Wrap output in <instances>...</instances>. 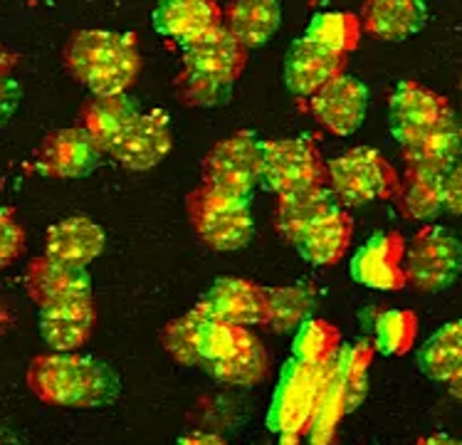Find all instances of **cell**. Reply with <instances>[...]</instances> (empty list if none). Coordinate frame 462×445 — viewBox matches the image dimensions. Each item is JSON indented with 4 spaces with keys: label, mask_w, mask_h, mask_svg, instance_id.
Returning <instances> with one entry per match:
<instances>
[{
    "label": "cell",
    "mask_w": 462,
    "mask_h": 445,
    "mask_svg": "<svg viewBox=\"0 0 462 445\" xmlns=\"http://www.w3.org/2000/svg\"><path fill=\"white\" fill-rule=\"evenodd\" d=\"M28 386L50 406L97 408L119 396V376L112 366L75 351L35 357L28 369Z\"/></svg>",
    "instance_id": "6da1fadb"
},
{
    "label": "cell",
    "mask_w": 462,
    "mask_h": 445,
    "mask_svg": "<svg viewBox=\"0 0 462 445\" xmlns=\"http://www.w3.org/2000/svg\"><path fill=\"white\" fill-rule=\"evenodd\" d=\"M65 67L92 95H124L142 75V55L132 32L77 30L62 52Z\"/></svg>",
    "instance_id": "7a4b0ae2"
},
{
    "label": "cell",
    "mask_w": 462,
    "mask_h": 445,
    "mask_svg": "<svg viewBox=\"0 0 462 445\" xmlns=\"http://www.w3.org/2000/svg\"><path fill=\"white\" fill-rule=\"evenodd\" d=\"M186 210L193 230L210 250H240L255 236V218L243 196L200 183L189 193Z\"/></svg>",
    "instance_id": "3957f363"
},
{
    "label": "cell",
    "mask_w": 462,
    "mask_h": 445,
    "mask_svg": "<svg viewBox=\"0 0 462 445\" xmlns=\"http://www.w3.org/2000/svg\"><path fill=\"white\" fill-rule=\"evenodd\" d=\"M327 186L339 206L359 209L376 200H393L398 190V173L388 159L371 146H356L327 163Z\"/></svg>",
    "instance_id": "277c9868"
},
{
    "label": "cell",
    "mask_w": 462,
    "mask_h": 445,
    "mask_svg": "<svg viewBox=\"0 0 462 445\" xmlns=\"http://www.w3.org/2000/svg\"><path fill=\"white\" fill-rule=\"evenodd\" d=\"M462 273V243L443 226L425 223L406 250V280L418 292H440Z\"/></svg>",
    "instance_id": "5b68a950"
},
{
    "label": "cell",
    "mask_w": 462,
    "mask_h": 445,
    "mask_svg": "<svg viewBox=\"0 0 462 445\" xmlns=\"http://www.w3.org/2000/svg\"><path fill=\"white\" fill-rule=\"evenodd\" d=\"M327 162L310 139H277L263 142V181L277 196L294 190L327 186Z\"/></svg>",
    "instance_id": "8992f818"
},
{
    "label": "cell",
    "mask_w": 462,
    "mask_h": 445,
    "mask_svg": "<svg viewBox=\"0 0 462 445\" xmlns=\"http://www.w3.org/2000/svg\"><path fill=\"white\" fill-rule=\"evenodd\" d=\"M200 173L206 186L247 199L263 176V142L250 132L227 136L206 153Z\"/></svg>",
    "instance_id": "52a82bcc"
},
{
    "label": "cell",
    "mask_w": 462,
    "mask_h": 445,
    "mask_svg": "<svg viewBox=\"0 0 462 445\" xmlns=\"http://www.w3.org/2000/svg\"><path fill=\"white\" fill-rule=\"evenodd\" d=\"M331 376V366H310L292 361L274 394L270 408V428L282 436H300L317 411L321 391Z\"/></svg>",
    "instance_id": "ba28073f"
},
{
    "label": "cell",
    "mask_w": 462,
    "mask_h": 445,
    "mask_svg": "<svg viewBox=\"0 0 462 445\" xmlns=\"http://www.w3.org/2000/svg\"><path fill=\"white\" fill-rule=\"evenodd\" d=\"M406 250V237L398 230H383L371 236L351 257V280L378 292L403 290L408 284Z\"/></svg>",
    "instance_id": "9c48e42d"
},
{
    "label": "cell",
    "mask_w": 462,
    "mask_h": 445,
    "mask_svg": "<svg viewBox=\"0 0 462 445\" xmlns=\"http://www.w3.org/2000/svg\"><path fill=\"white\" fill-rule=\"evenodd\" d=\"M453 116L448 99L420 82L403 79L388 97V129L401 146Z\"/></svg>",
    "instance_id": "30bf717a"
},
{
    "label": "cell",
    "mask_w": 462,
    "mask_h": 445,
    "mask_svg": "<svg viewBox=\"0 0 462 445\" xmlns=\"http://www.w3.org/2000/svg\"><path fill=\"white\" fill-rule=\"evenodd\" d=\"M104 152L82 126L50 132L35 152V169L50 179H82L99 166Z\"/></svg>",
    "instance_id": "8fae6325"
},
{
    "label": "cell",
    "mask_w": 462,
    "mask_h": 445,
    "mask_svg": "<svg viewBox=\"0 0 462 445\" xmlns=\"http://www.w3.org/2000/svg\"><path fill=\"white\" fill-rule=\"evenodd\" d=\"M173 146L171 119L163 109L142 112L114 142L109 156L129 171H149L169 156Z\"/></svg>",
    "instance_id": "7c38bea8"
},
{
    "label": "cell",
    "mask_w": 462,
    "mask_h": 445,
    "mask_svg": "<svg viewBox=\"0 0 462 445\" xmlns=\"http://www.w3.org/2000/svg\"><path fill=\"white\" fill-rule=\"evenodd\" d=\"M368 109V89L356 77L339 75L310 97V112L334 136L359 132Z\"/></svg>",
    "instance_id": "4fadbf2b"
},
{
    "label": "cell",
    "mask_w": 462,
    "mask_h": 445,
    "mask_svg": "<svg viewBox=\"0 0 462 445\" xmlns=\"http://www.w3.org/2000/svg\"><path fill=\"white\" fill-rule=\"evenodd\" d=\"M210 317L237 327H255L270 320V290L245 277H220L200 302Z\"/></svg>",
    "instance_id": "5bb4252c"
},
{
    "label": "cell",
    "mask_w": 462,
    "mask_h": 445,
    "mask_svg": "<svg viewBox=\"0 0 462 445\" xmlns=\"http://www.w3.org/2000/svg\"><path fill=\"white\" fill-rule=\"evenodd\" d=\"M346 55L321 48L314 40L300 38L284 57V85L294 97L317 95L321 87L344 75Z\"/></svg>",
    "instance_id": "9a60e30c"
},
{
    "label": "cell",
    "mask_w": 462,
    "mask_h": 445,
    "mask_svg": "<svg viewBox=\"0 0 462 445\" xmlns=\"http://www.w3.org/2000/svg\"><path fill=\"white\" fill-rule=\"evenodd\" d=\"M40 334L55 351H77L85 347L97 327V304L92 294L40 307Z\"/></svg>",
    "instance_id": "2e32d148"
},
{
    "label": "cell",
    "mask_w": 462,
    "mask_h": 445,
    "mask_svg": "<svg viewBox=\"0 0 462 445\" xmlns=\"http://www.w3.org/2000/svg\"><path fill=\"white\" fill-rule=\"evenodd\" d=\"M152 23L159 35L186 48L223 25V8L217 0H161Z\"/></svg>",
    "instance_id": "e0dca14e"
},
{
    "label": "cell",
    "mask_w": 462,
    "mask_h": 445,
    "mask_svg": "<svg viewBox=\"0 0 462 445\" xmlns=\"http://www.w3.org/2000/svg\"><path fill=\"white\" fill-rule=\"evenodd\" d=\"M25 290L38 307H48L92 294V277L87 275L85 267L62 265L52 257L40 255L25 267Z\"/></svg>",
    "instance_id": "ac0fdd59"
},
{
    "label": "cell",
    "mask_w": 462,
    "mask_h": 445,
    "mask_svg": "<svg viewBox=\"0 0 462 445\" xmlns=\"http://www.w3.org/2000/svg\"><path fill=\"white\" fill-rule=\"evenodd\" d=\"M247 65V48L226 28L217 25L196 42L183 48V67L206 72L236 85Z\"/></svg>",
    "instance_id": "d6986e66"
},
{
    "label": "cell",
    "mask_w": 462,
    "mask_h": 445,
    "mask_svg": "<svg viewBox=\"0 0 462 445\" xmlns=\"http://www.w3.org/2000/svg\"><path fill=\"white\" fill-rule=\"evenodd\" d=\"M139 102L129 92L124 95H92L79 114L77 126H82L104 153H109L114 142L122 136L129 124L139 116Z\"/></svg>",
    "instance_id": "ffe728a7"
},
{
    "label": "cell",
    "mask_w": 462,
    "mask_h": 445,
    "mask_svg": "<svg viewBox=\"0 0 462 445\" xmlns=\"http://www.w3.org/2000/svg\"><path fill=\"white\" fill-rule=\"evenodd\" d=\"M104 230L87 216H75L55 223L45 237V255L62 263V265L87 267L102 255Z\"/></svg>",
    "instance_id": "44dd1931"
},
{
    "label": "cell",
    "mask_w": 462,
    "mask_h": 445,
    "mask_svg": "<svg viewBox=\"0 0 462 445\" xmlns=\"http://www.w3.org/2000/svg\"><path fill=\"white\" fill-rule=\"evenodd\" d=\"M354 237V220L344 206H334L297 237V250L311 265L329 267L344 260Z\"/></svg>",
    "instance_id": "7402d4cb"
},
{
    "label": "cell",
    "mask_w": 462,
    "mask_h": 445,
    "mask_svg": "<svg viewBox=\"0 0 462 445\" xmlns=\"http://www.w3.org/2000/svg\"><path fill=\"white\" fill-rule=\"evenodd\" d=\"M359 20L371 38L401 42L423 28L428 5L425 0H364Z\"/></svg>",
    "instance_id": "603a6c76"
},
{
    "label": "cell",
    "mask_w": 462,
    "mask_h": 445,
    "mask_svg": "<svg viewBox=\"0 0 462 445\" xmlns=\"http://www.w3.org/2000/svg\"><path fill=\"white\" fill-rule=\"evenodd\" d=\"M401 156L406 166L448 173L462 156V124L455 119H445L430 132L420 134L418 139L401 146Z\"/></svg>",
    "instance_id": "cb8c5ba5"
},
{
    "label": "cell",
    "mask_w": 462,
    "mask_h": 445,
    "mask_svg": "<svg viewBox=\"0 0 462 445\" xmlns=\"http://www.w3.org/2000/svg\"><path fill=\"white\" fill-rule=\"evenodd\" d=\"M282 23L280 0H230L223 10V25L247 50L263 48L274 38Z\"/></svg>",
    "instance_id": "d4e9b609"
},
{
    "label": "cell",
    "mask_w": 462,
    "mask_h": 445,
    "mask_svg": "<svg viewBox=\"0 0 462 445\" xmlns=\"http://www.w3.org/2000/svg\"><path fill=\"white\" fill-rule=\"evenodd\" d=\"M443 183L445 173L406 166V173L398 181V190L393 196L398 213L418 223L438 218V213L443 210Z\"/></svg>",
    "instance_id": "484cf974"
},
{
    "label": "cell",
    "mask_w": 462,
    "mask_h": 445,
    "mask_svg": "<svg viewBox=\"0 0 462 445\" xmlns=\"http://www.w3.org/2000/svg\"><path fill=\"white\" fill-rule=\"evenodd\" d=\"M339 206L329 186L321 189H307L294 190V193H282L277 196V209H274V227L280 237L287 243H297V237L302 236L304 230L314 223V220L324 216L327 210Z\"/></svg>",
    "instance_id": "4316f807"
},
{
    "label": "cell",
    "mask_w": 462,
    "mask_h": 445,
    "mask_svg": "<svg viewBox=\"0 0 462 445\" xmlns=\"http://www.w3.org/2000/svg\"><path fill=\"white\" fill-rule=\"evenodd\" d=\"M199 310V332H196V354H199V366H206V369H213L220 361L230 359L236 354L245 339L250 337L247 327H237V324L223 322V320H216L203 310V307H196Z\"/></svg>",
    "instance_id": "83f0119b"
},
{
    "label": "cell",
    "mask_w": 462,
    "mask_h": 445,
    "mask_svg": "<svg viewBox=\"0 0 462 445\" xmlns=\"http://www.w3.org/2000/svg\"><path fill=\"white\" fill-rule=\"evenodd\" d=\"M418 366L428 379L450 381L462 369V320L440 327L418 351Z\"/></svg>",
    "instance_id": "f1b7e54d"
},
{
    "label": "cell",
    "mask_w": 462,
    "mask_h": 445,
    "mask_svg": "<svg viewBox=\"0 0 462 445\" xmlns=\"http://www.w3.org/2000/svg\"><path fill=\"white\" fill-rule=\"evenodd\" d=\"M361 20L351 13H337V10H321L314 13L310 25L304 30V38L314 40L321 48L349 57L361 42Z\"/></svg>",
    "instance_id": "f546056e"
},
{
    "label": "cell",
    "mask_w": 462,
    "mask_h": 445,
    "mask_svg": "<svg viewBox=\"0 0 462 445\" xmlns=\"http://www.w3.org/2000/svg\"><path fill=\"white\" fill-rule=\"evenodd\" d=\"M217 381H223L227 386H253L263 384L270 376V354L263 347V341L255 334H250L245 344L230 357L220 361L213 369H208Z\"/></svg>",
    "instance_id": "4dcf8cb0"
},
{
    "label": "cell",
    "mask_w": 462,
    "mask_h": 445,
    "mask_svg": "<svg viewBox=\"0 0 462 445\" xmlns=\"http://www.w3.org/2000/svg\"><path fill=\"white\" fill-rule=\"evenodd\" d=\"M341 334L324 320H304L292 341V359L310 366H334L339 357Z\"/></svg>",
    "instance_id": "1f68e13d"
},
{
    "label": "cell",
    "mask_w": 462,
    "mask_h": 445,
    "mask_svg": "<svg viewBox=\"0 0 462 445\" xmlns=\"http://www.w3.org/2000/svg\"><path fill=\"white\" fill-rule=\"evenodd\" d=\"M418 337V317L411 310H383L374 317V347L386 357H403Z\"/></svg>",
    "instance_id": "d6a6232c"
},
{
    "label": "cell",
    "mask_w": 462,
    "mask_h": 445,
    "mask_svg": "<svg viewBox=\"0 0 462 445\" xmlns=\"http://www.w3.org/2000/svg\"><path fill=\"white\" fill-rule=\"evenodd\" d=\"M173 87L180 102L189 107H223L233 97V82L217 79L206 72H196L189 67L180 70Z\"/></svg>",
    "instance_id": "836d02e7"
},
{
    "label": "cell",
    "mask_w": 462,
    "mask_h": 445,
    "mask_svg": "<svg viewBox=\"0 0 462 445\" xmlns=\"http://www.w3.org/2000/svg\"><path fill=\"white\" fill-rule=\"evenodd\" d=\"M346 408H349V403H346V389H344V379H341L339 369H337L331 371L329 381H327V386L321 391L317 411H314V416L310 421V445H329L331 436H334V428H337Z\"/></svg>",
    "instance_id": "e575fe53"
},
{
    "label": "cell",
    "mask_w": 462,
    "mask_h": 445,
    "mask_svg": "<svg viewBox=\"0 0 462 445\" xmlns=\"http://www.w3.org/2000/svg\"><path fill=\"white\" fill-rule=\"evenodd\" d=\"M311 307V294L302 287L270 290V320L267 324L277 332H287L294 324H302Z\"/></svg>",
    "instance_id": "d590c367"
},
{
    "label": "cell",
    "mask_w": 462,
    "mask_h": 445,
    "mask_svg": "<svg viewBox=\"0 0 462 445\" xmlns=\"http://www.w3.org/2000/svg\"><path fill=\"white\" fill-rule=\"evenodd\" d=\"M199 310L193 307L189 314L173 320L163 327L161 344L169 351L173 359L183 366H199V354H196V332H199Z\"/></svg>",
    "instance_id": "8d00e7d4"
},
{
    "label": "cell",
    "mask_w": 462,
    "mask_h": 445,
    "mask_svg": "<svg viewBox=\"0 0 462 445\" xmlns=\"http://www.w3.org/2000/svg\"><path fill=\"white\" fill-rule=\"evenodd\" d=\"M25 253V230L18 223L15 210H0V270L13 265Z\"/></svg>",
    "instance_id": "74e56055"
},
{
    "label": "cell",
    "mask_w": 462,
    "mask_h": 445,
    "mask_svg": "<svg viewBox=\"0 0 462 445\" xmlns=\"http://www.w3.org/2000/svg\"><path fill=\"white\" fill-rule=\"evenodd\" d=\"M443 210H450L453 216H462V162L445 173L443 183Z\"/></svg>",
    "instance_id": "f35d334b"
},
{
    "label": "cell",
    "mask_w": 462,
    "mask_h": 445,
    "mask_svg": "<svg viewBox=\"0 0 462 445\" xmlns=\"http://www.w3.org/2000/svg\"><path fill=\"white\" fill-rule=\"evenodd\" d=\"M23 102V89L15 79H0V129L15 116Z\"/></svg>",
    "instance_id": "ab89813d"
},
{
    "label": "cell",
    "mask_w": 462,
    "mask_h": 445,
    "mask_svg": "<svg viewBox=\"0 0 462 445\" xmlns=\"http://www.w3.org/2000/svg\"><path fill=\"white\" fill-rule=\"evenodd\" d=\"M179 445H227L220 436L213 433H189L179 440Z\"/></svg>",
    "instance_id": "60d3db41"
},
{
    "label": "cell",
    "mask_w": 462,
    "mask_h": 445,
    "mask_svg": "<svg viewBox=\"0 0 462 445\" xmlns=\"http://www.w3.org/2000/svg\"><path fill=\"white\" fill-rule=\"evenodd\" d=\"M20 62V57L15 52H10L0 45V79H8L10 72L15 70V65Z\"/></svg>",
    "instance_id": "b9f144b4"
},
{
    "label": "cell",
    "mask_w": 462,
    "mask_h": 445,
    "mask_svg": "<svg viewBox=\"0 0 462 445\" xmlns=\"http://www.w3.org/2000/svg\"><path fill=\"white\" fill-rule=\"evenodd\" d=\"M415 445H462V440L457 438L445 436V433H435V436H425L420 438Z\"/></svg>",
    "instance_id": "7bdbcfd3"
},
{
    "label": "cell",
    "mask_w": 462,
    "mask_h": 445,
    "mask_svg": "<svg viewBox=\"0 0 462 445\" xmlns=\"http://www.w3.org/2000/svg\"><path fill=\"white\" fill-rule=\"evenodd\" d=\"M448 391H450V396L457 398V401H462V369L455 374L453 379L448 381Z\"/></svg>",
    "instance_id": "ee69618b"
},
{
    "label": "cell",
    "mask_w": 462,
    "mask_h": 445,
    "mask_svg": "<svg viewBox=\"0 0 462 445\" xmlns=\"http://www.w3.org/2000/svg\"><path fill=\"white\" fill-rule=\"evenodd\" d=\"M10 324H13V317H10L8 307L0 302V337H5V334H8Z\"/></svg>",
    "instance_id": "f6af8a7d"
},
{
    "label": "cell",
    "mask_w": 462,
    "mask_h": 445,
    "mask_svg": "<svg viewBox=\"0 0 462 445\" xmlns=\"http://www.w3.org/2000/svg\"><path fill=\"white\" fill-rule=\"evenodd\" d=\"M282 445H297V436H284Z\"/></svg>",
    "instance_id": "bcb514c9"
},
{
    "label": "cell",
    "mask_w": 462,
    "mask_h": 445,
    "mask_svg": "<svg viewBox=\"0 0 462 445\" xmlns=\"http://www.w3.org/2000/svg\"><path fill=\"white\" fill-rule=\"evenodd\" d=\"M460 92H462V75H460Z\"/></svg>",
    "instance_id": "7dc6e473"
}]
</instances>
